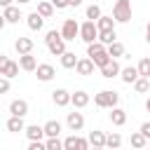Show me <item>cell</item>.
<instances>
[{"label": "cell", "instance_id": "d6a6232c", "mask_svg": "<svg viewBox=\"0 0 150 150\" xmlns=\"http://www.w3.org/2000/svg\"><path fill=\"white\" fill-rule=\"evenodd\" d=\"M115 38H117V35H115V30H101V33H98V40H101L103 45L115 42Z\"/></svg>", "mask_w": 150, "mask_h": 150}, {"label": "cell", "instance_id": "60d3db41", "mask_svg": "<svg viewBox=\"0 0 150 150\" xmlns=\"http://www.w3.org/2000/svg\"><path fill=\"white\" fill-rule=\"evenodd\" d=\"M138 131H141V134H143V136H145V138H150V122H143V124H141V129H138Z\"/></svg>", "mask_w": 150, "mask_h": 150}, {"label": "cell", "instance_id": "7c38bea8", "mask_svg": "<svg viewBox=\"0 0 150 150\" xmlns=\"http://www.w3.org/2000/svg\"><path fill=\"white\" fill-rule=\"evenodd\" d=\"M9 115H21V117H26V115H28V101H26V98H14V101L9 103Z\"/></svg>", "mask_w": 150, "mask_h": 150}, {"label": "cell", "instance_id": "7bdbcfd3", "mask_svg": "<svg viewBox=\"0 0 150 150\" xmlns=\"http://www.w3.org/2000/svg\"><path fill=\"white\" fill-rule=\"evenodd\" d=\"M82 0H68V7H80Z\"/></svg>", "mask_w": 150, "mask_h": 150}, {"label": "cell", "instance_id": "484cf974", "mask_svg": "<svg viewBox=\"0 0 150 150\" xmlns=\"http://www.w3.org/2000/svg\"><path fill=\"white\" fill-rule=\"evenodd\" d=\"M59 59H61V66H63V68H75V63H77L75 52H68V49H66V52H63Z\"/></svg>", "mask_w": 150, "mask_h": 150}, {"label": "cell", "instance_id": "ac0fdd59", "mask_svg": "<svg viewBox=\"0 0 150 150\" xmlns=\"http://www.w3.org/2000/svg\"><path fill=\"white\" fill-rule=\"evenodd\" d=\"M23 129H26L23 117H21V115H9V120H7V131L19 134V131H23Z\"/></svg>", "mask_w": 150, "mask_h": 150}, {"label": "cell", "instance_id": "4dcf8cb0", "mask_svg": "<svg viewBox=\"0 0 150 150\" xmlns=\"http://www.w3.org/2000/svg\"><path fill=\"white\" fill-rule=\"evenodd\" d=\"M136 68H138V73H141L143 77H150V56H143Z\"/></svg>", "mask_w": 150, "mask_h": 150}, {"label": "cell", "instance_id": "603a6c76", "mask_svg": "<svg viewBox=\"0 0 150 150\" xmlns=\"http://www.w3.org/2000/svg\"><path fill=\"white\" fill-rule=\"evenodd\" d=\"M42 127H45V138L59 136V134H61V122H59V120H47Z\"/></svg>", "mask_w": 150, "mask_h": 150}, {"label": "cell", "instance_id": "8fae6325", "mask_svg": "<svg viewBox=\"0 0 150 150\" xmlns=\"http://www.w3.org/2000/svg\"><path fill=\"white\" fill-rule=\"evenodd\" d=\"M94 68H96V63H94L89 56H82V59H77V63H75V70H77L80 75H91Z\"/></svg>", "mask_w": 150, "mask_h": 150}, {"label": "cell", "instance_id": "e575fe53", "mask_svg": "<svg viewBox=\"0 0 150 150\" xmlns=\"http://www.w3.org/2000/svg\"><path fill=\"white\" fill-rule=\"evenodd\" d=\"M98 16H101V7H98V5H89V7H87V19L96 21Z\"/></svg>", "mask_w": 150, "mask_h": 150}, {"label": "cell", "instance_id": "b9f144b4", "mask_svg": "<svg viewBox=\"0 0 150 150\" xmlns=\"http://www.w3.org/2000/svg\"><path fill=\"white\" fill-rule=\"evenodd\" d=\"M52 2H54L56 9H66V7H68V0H52Z\"/></svg>", "mask_w": 150, "mask_h": 150}, {"label": "cell", "instance_id": "bcb514c9", "mask_svg": "<svg viewBox=\"0 0 150 150\" xmlns=\"http://www.w3.org/2000/svg\"><path fill=\"white\" fill-rule=\"evenodd\" d=\"M9 5H14V0H0V7H9Z\"/></svg>", "mask_w": 150, "mask_h": 150}, {"label": "cell", "instance_id": "52a82bcc", "mask_svg": "<svg viewBox=\"0 0 150 150\" xmlns=\"http://www.w3.org/2000/svg\"><path fill=\"white\" fill-rule=\"evenodd\" d=\"M101 70V77H105V80H112V77H117L120 73H122V68H120V63H117V59H110L103 68H98Z\"/></svg>", "mask_w": 150, "mask_h": 150}, {"label": "cell", "instance_id": "74e56055", "mask_svg": "<svg viewBox=\"0 0 150 150\" xmlns=\"http://www.w3.org/2000/svg\"><path fill=\"white\" fill-rule=\"evenodd\" d=\"M28 150H47V145H45V141H30Z\"/></svg>", "mask_w": 150, "mask_h": 150}, {"label": "cell", "instance_id": "4fadbf2b", "mask_svg": "<svg viewBox=\"0 0 150 150\" xmlns=\"http://www.w3.org/2000/svg\"><path fill=\"white\" fill-rule=\"evenodd\" d=\"M2 14H5V19H7V23H19V21L23 19V14H21V9H19L16 5H9V7H2Z\"/></svg>", "mask_w": 150, "mask_h": 150}, {"label": "cell", "instance_id": "5bb4252c", "mask_svg": "<svg viewBox=\"0 0 150 150\" xmlns=\"http://www.w3.org/2000/svg\"><path fill=\"white\" fill-rule=\"evenodd\" d=\"M26 23H28L30 30H42V26H45V16L35 9V12H30V14L26 16Z\"/></svg>", "mask_w": 150, "mask_h": 150}, {"label": "cell", "instance_id": "2e32d148", "mask_svg": "<svg viewBox=\"0 0 150 150\" xmlns=\"http://www.w3.org/2000/svg\"><path fill=\"white\" fill-rule=\"evenodd\" d=\"M23 134L28 136V141H42L45 138V127H40V124H26Z\"/></svg>", "mask_w": 150, "mask_h": 150}, {"label": "cell", "instance_id": "44dd1931", "mask_svg": "<svg viewBox=\"0 0 150 150\" xmlns=\"http://www.w3.org/2000/svg\"><path fill=\"white\" fill-rule=\"evenodd\" d=\"M89 145H94V148H105V134L101 131V129H94V131H89Z\"/></svg>", "mask_w": 150, "mask_h": 150}, {"label": "cell", "instance_id": "ab89813d", "mask_svg": "<svg viewBox=\"0 0 150 150\" xmlns=\"http://www.w3.org/2000/svg\"><path fill=\"white\" fill-rule=\"evenodd\" d=\"M89 148V138H80L77 136V150H87Z\"/></svg>", "mask_w": 150, "mask_h": 150}, {"label": "cell", "instance_id": "e0dca14e", "mask_svg": "<svg viewBox=\"0 0 150 150\" xmlns=\"http://www.w3.org/2000/svg\"><path fill=\"white\" fill-rule=\"evenodd\" d=\"M70 103H73L75 108H87V105H89V94H87L84 89H77L75 94H70Z\"/></svg>", "mask_w": 150, "mask_h": 150}, {"label": "cell", "instance_id": "681fc988", "mask_svg": "<svg viewBox=\"0 0 150 150\" xmlns=\"http://www.w3.org/2000/svg\"><path fill=\"white\" fill-rule=\"evenodd\" d=\"M148 145H150V138H148Z\"/></svg>", "mask_w": 150, "mask_h": 150}, {"label": "cell", "instance_id": "4316f807", "mask_svg": "<svg viewBox=\"0 0 150 150\" xmlns=\"http://www.w3.org/2000/svg\"><path fill=\"white\" fill-rule=\"evenodd\" d=\"M105 47H108V54H110L112 59L124 56V45H122V42H117V40H115V42H110V45H105Z\"/></svg>", "mask_w": 150, "mask_h": 150}, {"label": "cell", "instance_id": "f1b7e54d", "mask_svg": "<svg viewBox=\"0 0 150 150\" xmlns=\"http://www.w3.org/2000/svg\"><path fill=\"white\" fill-rule=\"evenodd\" d=\"M129 141H131V145H134V148H138V150H141V148H145V145H148V138H145V136H143V134H141V131H134V134H131V138H129Z\"/></svg>", "mask_w": 150, "mask_h": 150}, {"label": "cell", "instance_id": "83f0119b", "mask_svg": "<svg viewBox=\"0 0 150 150\" xmlns=\"http://www.w3.org/2000/svg\"><path fill=\"white\" fill-rule=\"evenodd\" d=\"M134 89H136L138 94H148V91H150V77H143V75H141V77L134 82Z\"/></svg>", "mask_w": 150, "mask_h": 150}, {"label": "cell", "instance_id": "d4e9b609", "mask_svg": "<svg viewBox=\"0 0 150 150\" xmlns=\"http://www.w3.org/2000/svg\"><path fill=\"white\" fill-rule=\"evenodd\" d=\"M89 59H91V61L96 63V68H103V66H105V63H108V61H110L112 56L108 54V47H105L103 52H98V54H94V56H89Z\"/></svg>", "mask_w": 150, "mask_h": 150}, {"label": "cell", "instance_id": "f546056e", "mask_svg": "<svg viewBox=\"0 0 150 150\" xmlns=\"http://www.w3.org/2000/svg\"><path fill=\"white\" fill-rule=\"evenodd\" d=\"M120 145H122V136L117 131H112V134L105 136V148H120Z\"/></svg>", "mask_w": 150, "mask_h": 150}, {"label": "cell", "instance_id": "f6af8a7d", "mask_svg": "<svg viewBox=\"0 0 150 150\" xmlns=\"http://www.w3.org/2000/svg\"><path fill=\"white\" fill-rule=\"evenodd\" d=\"M145 42L150 45V21H148V26H145Z\"/></svg>", "mask_w": 150, "mask_h": 150}, {"label": "cell", "instance_id": "ee69618b", "mask_svg": "<svg viewBox=\"0 0 150 150\" xmlns=\"http://www.w3.org/2000/svg\"><path fill=\"white\" fill-rule=\"evenodd\" d=\"M5 26H7V19H5V14H2V12H0V30H2V28H5Z\"/></svg>", "mask_w": 150, "mask_h": 150}, {"label": "cell", "instance_id": "f35d334b", "mask_svg": "<svg viewBox=\"0 0 150 150\" xmlns=\"http://www.w3.org/2000/svg\"><path fill=\"white\" fill-rule=\"evenodd\" d=\"M9 87H12V84H9V77H5V75H2V77H0V94H7V91H9Z\"/></svg>", "mask_w": 150, "mask_h": 150}, {"label": "cell", "instance_id": "30bf717a", "mask_svg": "<svg viewBox=\"0 0 150 150\" xmlns=\"http://www.w3.org/2000/svg\"><path fill=\"white\" fill-rule=\"evenodd\" d=\"M19 66H21V70H26V73H35L38 61H35V56L28 52V54H19Z\"/></svg>", "mask_w": 150, "mask_h": 150}, {"label": "cell", "instance_id": "9a60e30c", "mask_svg": "<svg viewBox=\"0 0 150 150\" xmlns=\"http://www.w3.org/2000/svg\"><path fill=\"white\" fill-rule=\"evenodd\" d=\"M120 77H122V82H124V84H134V82L141 77V73H138V68H136V66H127V68H122Z\"/></svg>", "mask_w": 150, "mask_h": 150}, {"label": "cell", "instance_id": "1f68e13d", "mask_svg": "<svg viewBox=\"0 0 150 150\" xmlns=\"http://www.w3.org/2000/svg\"><path fill=\"white\" fill-rule=\"evenodd\" d=\"M45 145H47V150H63V141H59V136H49L45 141Z\"/></svg>", "mask_w": 150, "mask_h": 150}, {"label": "cell", "instance_id": "d6986e66", "mask_svg": "<svg viewBox=\"0 0 150 150\" xmlns=\"http://www.w3.org/2000/svg\"><path fill=\"white\" fill-rule=\"evenodd\" d=\"M14 49H16L19 54H28V52H33V40H30V38L19 35V38L14 40Z\"/></svg>", "mask_w": 150, "mask_h": 150}, {"label": "cell", "instance_id": "8992f818", "mask_svg": "<svg viewBox=\"0 0 150 150\" xmlns=\"http://www.w3.org/2000/svg\"><path fill=\"white\" fill-rule=\"evenodd\" d=\"M66 124H68V129H70V131H75V134H77V131H82V129H84V115H82V112H75V110H73V112H68V115H66Z\"/></svg>", "mask_w": 150, "mask_h": 150}, {"label": "cell", "instance_id": "5b68a950", "mask_svg": "<svg viewBox=\"0 0 150 150\" xmlns=\"http://www.w3.org/2000/svg\"><path fill=\"white\" fill-rule=\"evenodd\" d=\"M61 35H63V40H66V42H70V40H75V38H80V23H77L75 19H66V21H63V26H61Z\"/></svg>", "mask_w": 150, "mask_h": 150}, {"label": "cell", "instance_id": "ba28073f", "mask_svg": "<svg viewBox=\"0 0 150 150\" xmlns=\"http://www.w3.org/2000/svg\"><path fill=\"white\" fill-rule=\"evenodd\" d=\"M35 75H38V80H40V82H49V80H54L56 70H54V66H52V63H38Z\"/></svg>", "mask_w": 150, "mask_h": 150}, {"label": "cell", "instance_id": "8d00e7d4", "mask_svg": "<svg viewBox=\"0 0 150 150\" xmlns=\"http://www.w3.org/2000/svg\"><path fill=\"white\" fill-rule=\"evenodd\" d=\"M9 56L7 54H0V75H5V70H7V66H9Z\"/></svg>", "mask_w": 150, "mask_h": 150}, {"label": "cell", "instance_id": "7402d4cb", "mask_svg": "<svg viewBox=\"0 0 150 150\" xmlns=\"http://www.w3.org/2000/svg\"><path fill=\"white\" fill-rule=\"evenodd\" d=\"M115 23H117V21H115L112 16H105V14H101V16L96 19V28H98V33H101V30H115Z\"/></svg>", "mask_w": 150, "mask_h": 150}, {"label": "cell", "instance_id": "ffe728a7", "mask_svg": "<svg viewBox=\"0 0 150 150\" xmlns=\"http://www.w3.org/2000/svg\"><path fill=\"white\" fill-rule=\"evenodd\" d=\"M110 122L115 124V127H124L127 124V110H122V108H110Z\"/></svg>", "mask_w": 150, "mask_h": 150}, {"label": "cell", "instance_id": "d590c367", "mask_svg": "<svg viewBox=\"0 0 150 150\" xmlns=\"http://www.w3.org/2000/svg\"><path fill=\"white\" fill-rule=\"evenodd\" d=\"M63 150H77V136H75V134L63 141Z\"/></svg>", "mask_w": 150, "mask_h": 150}, {"label": "cell", "instance_id": "277c9868", "mask_svg": "<svg viewBox=\"0 0 150 150\" xmlns=\"http://www.w3.org/2000/svg\"><path fill=\"white\" fill-rule=\"evenodd\" d=\"M80 40L82 42H94V40H98V28H96V21H91V19H87L84 23H80Z\"/></svg>", "mask_w": 150, "mask_h": 150}, {"label": "cell", "instance_id": "3957f363", "mask_svg": "<svg viewBox=\"0 0 150 150\" xmlns=\"http://www.w3.org/2000/svg\"><path fill=\"white\" fill-rule=\"evenodd\" d=\"M94 103H96L98 108H115V105L120 103V94L112 91V89H103V91L94 94Z\"/></svg>", "mask_w": 150, "mask_h": 150}, {"label": "cell", "instance_id": "9c48e42d", "mask_svg": "<svg viewBox=\"0 0 150 150\" xmlns=\"http://www.w3.org/2000/svg\"><path fill=\"white\" fill-rule=\"evenodd\" d=\"M52 101H54V105L66 108V105H70V91L68 89H54L52 91Z\"/></svg>", "mask_w": 150, "mask_h": 150}, {"label": "cell", "instance_id": "7dc6e473", "mask_svg": "<svg viewBox=\"0 0 150 150\" xmlns=\"http://www.w3.org/2000/svg\"><path fill=\"white\" fill-rule=\"evenodd\" d=\"M14 2H19V5H26V2H30V0H14Z\"/></svg>", "mask_w": 150, "mask_h": 150}, {"label": "cell", "instance_id": "c3c4849f", "mask_svg": "<svg viewBox=\"0 0 150 150\" xmlns=\"http://www.w3.org/2000/svg\"><path fill=\"white\" fill-rule=\"evenodd\" d=\"M145 110H148V112H150V98H148V101H145Z\"/></svg>", "mask_w": 150, "mask_h": 150}, {"label": "cell", "instance_id": "f907efd6", "mask_svg": "<svg viewBox=\"0 0 150 150\" xmlns=\"http://www.w3.org/2000/svg\"><path fill=\"white\" fill-rule=\"evenodd\" d=\"M0 96H2V94H0Z\"/></svg>", "mask_w": 150, "mask_h": 150}, {"label": "cell", "instance_id": "7a4b0ae2", "mask_svg": "<svg viewBox=\"0 0 150 150\" xmlns=\"http://www.w3.org/2000/svg\"><path fill=\"white\" fill-rule=\"evenodd\" d=\"M131 0H115V5H112V19L117 21V23H127V21H131Z\"/></svg>", "mask_w": 150, "mask_h": 150}, {"label": "cell", "instance_id": "6da1fadb", "mask_svg": "<svg viewBox=\"0 0 150 150\" xmlns=\"http://www.w3.org/2000/svg\"><path fill=\"white\" fill-rule=\"evenodd\" d=\"M45 45H47L49 54H54V56H61V54L66 52V40H63V35H61V30H49V33L45 35Z\"/></svg>", "mask_w": 150, "mask_h": 150}, {"label": "cell", "instance_id": "836d02e7", "mask_svg": "<svg viewBox=\"0 0 150 150\" xmlns=\"http://www.w3.org/2000/svg\"><path fill=\"white\" fill-rule=\"evenodd\" d=\"M19 68H21V66H19L16 61H9V66H7V70H5V77H9V80L16 77V75H19Z\"/></svg>", "mask_w": 150, "mask_h": 150}, {"label": "cell", "instance_id": "cb8c5ba5", "mask_svg": "<svg viewBox=\"0 0 150 150\" xmlns=\"http://www.w3.org/2000/svg\"><path fill=\"white\" fill-rule=\"evenodd\" d=\"M54 9H56V7H54L52 0H40V2H38V12H40L45 19H52V16H54Z\"/></svg>", "mask_w": 150, "mask_h": 150}]
</instances>
